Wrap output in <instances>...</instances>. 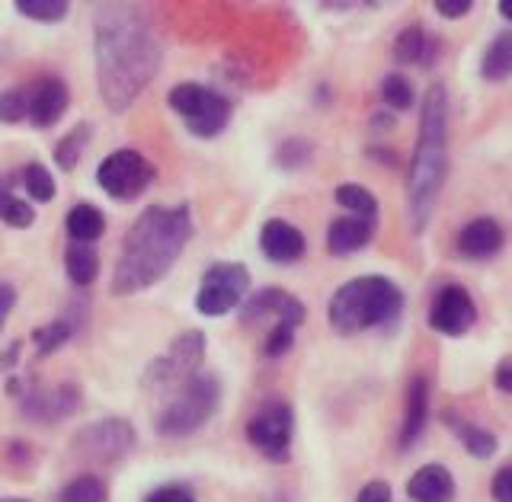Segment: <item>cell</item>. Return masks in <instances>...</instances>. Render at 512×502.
<instances>
[{
  "mask_svg": "<svg viewBox=\"0 0 512 502\" xmlns=\"http://www.w3.org/2000/svg\"><path fill=\"white\" fill-rule=\"evenodd\" d=\"M29 119V90L23 87H10L0 93V122L4 125H16Z\"/></svg>",
  "mask_w": 512,
  "mask_h": 502,
  "instance_id": "836d02e7",
  "label": "cell"
},
{
  "mask_svg": "<svg viewBox=\"0 0 512 502\" xmlns=\"http://www.w3.org/2000/svg\"><path fill=\"white\" fill-rule=\"evenodd\" d=\"M77 327L68 320V317H58L52 323H42V327L32 330V343H36V352L39 355H52L58 349H64L74 339Z\"/></svg>",
  "mask_w": 512,
  "mask_h": 502,
  "instance_id": "f1b7e54d",
  "label": "cell"
},
{
  "mask_svg": "<svg viewBox=\"0 0 512 502\" xmlns=\"http://www.w3.org/2000/svg\"><path fill=\"white\" fill-rule=\"evenodd\" d=\"M90 135H93V125L90 122H77L71 132L55 144V164L64 173H71L80 164V157H84L87 144H90Z\"/></svg>",
  "mask_w": 512,
  "mask_h": 502,
  "instance_id": "83f0119b",
  "label": "cell"
},
{
  "mask_svg": "<svg viewBox=\"0 0 512 502\" xmlns=\"http://www.w3.org/2000/svg\"><path fill=\"white\" fill-rule=\"evenodd\" d=\"M407 496L413 502H452L455 499V477L445 464H423L407 480Z\"/></svg>",
  "mask_w": 512,
  "mask_h": 502,
  "instance_id": "d6986e66",
  "label": "cell"
},
{
  "mask_svg": "<svg viewBox=\"0 0 512 502\" xmlns=\"http://www.w3.org/2000/svg\"><path fill=\"white\" fill-rule=\"evenodd\" d=\"M295 439V410L285 400H272L260 407L247 423V442L272 464H285L292 458Z\"/></svg>",
  "mask_w": 512,
  "mask_h": 502,
  "instance_id": "30bf717a",
  "label": "cell"
},
{
  "mask_svg": "<svg viewBox=\"0 0 512 502\" xmlns=\"http://www.w3.org/2000/svg\"><path fill=\"white\" fill-rule=\"evenodd\" d=\"M304 317H308L304 301H298L295 295H288L285 288H276V285L253 291V295H247V301L240 304V323H247V327H253V323H260V320H272V327H276V323L301 327Z\"/></svg>",
  "mask_w": 512,
  "mask_h": 502,
  "instance_id": "4fadbf2b",
  "label": "cell"
},
{
  "mask_svg": "<svg viewBox=\"0 0 512 502\" xmlns=\"http://www.w3.org/2000/svg\"><path fill=\"white\" fill-rule=\"evenodd\" d=\"M64 272L77 288L93 285L96 275H100V253L93 244H74L71 240L68 250H64Z\"/></svg>",
  "mask_w": 512,
  "mask_h": 502,
  "instance_id": "cb8c5ba5",
  "label": "cell"
},
{
  "mask_svg": "<svg viewBox=\"0 0 512 502\" xmlns=\"http://www.w3.org/2000/svg\"><path fill=\"white\" fill-rule=\"evenodd\" d=\"M372 125H375V128H391V119H384V116H375V119H372Z\"/></svg>",
  "mask_w": 512,
  "mask_h": 502,
  "instance_id": "bcb514c9",
  "label": "cell"
},
{
  "mask_svg": "<svg viewBox=\"0 0 512 502\" xmlns=\"http://www.w3.org/2000/svg\"><path fill=\"white\" fill-rule=\"evenodd\" d=\"M500 16L512 23V0H500Z\"/></svg>",
  "mask_w": 512,
  "mask_h": 502,
  "instance_id": "f6af8a7d",
  "label": "cell"
},
{
  "mask_svg": "<svg viewBox=\"0 0 512 502\" xmlns=\"http://www.w3.org/2000/svg\"><path fill=\"white\" fill-rule=\"evenodd\" d=\"M16 285H10V282H0V330H4V323H7V317H10V311L16 307Z\"/></svg>",
  "mask_w": 512,
  "mask_h": 502,
  "instance_id": "60d3db41",
  "label": "cell"
},
{
  "mask_svg": "<svg viewBox=\"0 0 512 502\" xmlns=\"http://www.w3.org/2000/svg\"><path fill=\"white\" fill-rule=\"evenodd\" d=\"M58 502H109V487L103 477L96 474H80L71 483H64Z\"/></svg>",
  "mask_w": 512,
  "mask_h": 502,
  "instance_id": "f546056e",
  "label": "cell"
},
{
  "mask_svg": "<svg viewBox=\"0 0 512 502\" xmlns=\"http://www.w3.org/2000/svg\"><path fill=\"white\" fill-rule=\"evenodd\" d=\"M480 77L487 84H503L512 77V29L500 32L480 55Z\"/></svg>",
  "mask_w": 512,
  "mask_h": 502,
  "instance_id": "603a6c76",
  "label": "cell"
},
{
  "mask_svg": "<svg viewBox=\"0 0 512 502\" xmlns=\"http://www.w3.org/2000/svg\"><path fill=\"white\" fill-rule=\"evenodd\" d=\"M0 502H29V499H20V496H4Z\"/></svg>",
  "mask_w": 512,
  "mask_h": 502,
  "instance_id": "7dc6e473",
  "label": "cell"
},
{
  "mask_svg": "<svg viewBox=\"0 0 512 502\" xmlns=\"http://www.w3.org/2000/svg\"><path fill=\"white\" fill-rule=\"evenodd\" d=\"M368 157H381L378 164L397 167V154H394V151H388V148H368Z\"/></svg>",
  "mask_w": 512,
  "mask_h": 502,
  "instance_id": "ee69618b",
  "label": "cell"
},
{
  "mask_svg": "<svg viewBox=\"0 0 512 502\" xmlns=\"http://www.w3.org/2000/svg\"><path fill=\"white\" fill-rule=\"evenodd\" d=\"M221 407V381L208 371H199L189 381L173 387V397L157 413V435L164 439H186L199 432Z\"/></svg>",
  "mask_w": 512,
  "mask_h": 502,
  "instance_id": "5b68a950",
  "label": "cell"
},
{
  "mask_svg": "<svg viewBox=\"0 0 512 502\" xmlns=\"http://www.w3.org/2000/svg\"><path fill=\"white\" fill-rule=\"evenodd\" d=\"M372 237H375V224L372 221L343 215V218L330 221V228H327V250L333 256H349V253H359L362 247L372 244Z\"/></svg>",
  "mask_w": 512,
  "mask_h": 502,
  "instance_id": "ffe728a7",
  "label": "cell"
},
{
  "mask_svg": "<svg viewBox=\"0 0 512 502\" xmlns=\"http://www.w3.org/2000/svg\"><path fill=\"white\" fill-rule=\"evenodd\" d=\"M432 7H436L439 16H445V20H461V16H468L474 0H432Z\"/></svg>",
  "mask_w": 512,
  "mask_h": 502,
  "instance_id": "ab89813d",
  "label": "cell"
},
{
  "mask_svg": "<svg viewBox=\"0 0 512 502\" xmlns=\"http://www.w3.org/2000/svg\"><path fill=\"white\" fill-rule=\"evenodd\" d=\"M442 423L452 429V435L464 445V451H468V455L477 458V461L493 458L496 448H500V442H496V435L490 429L477 426V423H471V419H464V416H458L452 410H442Z\"/></svg>",
  "mask_w": 512,
  "mask_h": 502,
  "instance_id": "44dd1931",
  "label": "cell"
},
{
  "mask_svg": "<svg viewBox=\"0 0 512 502\" xmlns=\"http://www.w3.org/2000/svg\"><path fill=\"white\" fill-rule=\"evenodd\" d=\"M13 176L16 173H4L0 176V221L7 224V228H16V231H26L36 224V212H32V205L26 199H20L13 192Z\"/></svg>",
  "mask_w": 512,
  "mask_h": 502,
  "instance_id": "d4e9b609",
  "label": "cell"
},
{
  "mask_svg": "<svg viewBox=\"0 0 512 502\" xmlns=\"http://www.w3.org/2000/svg\"><path fill=\"white\" fill-rule=\"evenodd\" d=\"M356 502H394V493L384 480H368L365 487L359 490Z\"/></svg>",
  "mask_w": 512,
  "mask_h": 502,
  "instance_id": "f35d334b",
  "label": "cell"
},
{
  "mask_svg": "<svg viewBox=\"0 0 512 502\" xmlns=\"http://www.w3.org/2000/svg\"><path fill=\"white\" fill-rule=\"evenodd\" d=\"M202 359H205V333L186 330L176 339H170V346L157 359H151V365L141 375V387H148V391H167L170 387L173 391L176 384L199 375Z\"/></svg>",
  "mask_w": 512,
  "mask_h": 502,
  "instance_id": "52a82bcc",
  "label": "cell"
},
{
  "mask_svg": "<svg viewBox=\"0 0 512 502\" xmlns=\"http://www.w3.org/2000/svg\"><path fill=\"white\" fill-rule=\"evenodd\" d=\"M16 13L36 23H61L71 13L68 0H16Z\"/></svg>",
  "mask_w": 512,
  "mask_h": 502,
  "instance_id": "1f68e13d",
  "label": "cell"
},
{
  "mask_svg": "<svg viewBox=\"0 0 512 502\" xmlns=\"http://www.w3.org/2000/svg\"><path fill=\"white\" fill-rule=\"evenodd\" d=\"M167 106L183 119L186 132L192 138H202V141H212L218 138L224 128H228L231 116H234V106L224 93L196 84V80H183L167 93Z\"/></svg>",
  "mask_w": 512,
  "mask_h": 502,
  "instance_id": "8992f818",
  "label": "cell"
},
{
  "mask_svg": "<svg viewBox=\"0 0 512 502\" xmlns=\"http://www.w3.org/2000/svg\"><path fill=\"white\" fill-rule=\"evenodd\" d=\"M250 295V269L244 263H215L208 266L199 291H196V311L202 317H224L237 311Z\"/></svg>",
  "mask_w": 512,
  "mask_h": 502,
  "instance_id": "9c48e42d",
  "label": "cell"
},
{
  "mask_svg": "<svg viewBox=\"0 0 512 502\" xmlns=\"http://www.w3.org/2000/svg\"><path fill=\"white\" fill-rule=\"evenodd\" d=\"M295 333H298V327H288V323H276V327L269 330L266 343H263V355H266V359H282V355L295 346Z\"/></svg>",
  "mask_w": 512,
  "mask_h": 502,
  "instance_id": "d590c367",
  "label": "cell"
},
{
  "mask_svg": "<svg viewBox=\"0 0 512 502\" xmlns=\"http://www.w3.org/2000/svg\"><path fill=\"white\" fill-rule=\"evenodd\" d=\"M71 106V90L61 77H42L29 90V122L32 128H52L64 119Z\"/></svg>",
  "mask_w": 512,
  "mask_h": 502,
  "instance_id": "9a60e30c",
  "label": "cell"
},
{
  "mask_svg": "<svg viewBox=\"0 0 512 502\" xmlns=\"http://www.w3.org/2000/svg\"><path fill=\"white\" fill-rule=\"evenodd\" d=\"M84 403L77 384H55V387H26L20 397L23 416L29 423H61L64 416H74Z\"/></svg>",
  "mask_w": 512,
  "mask_h": 502,
  "instance_id": "5bb4252c",
  "label": "cell"
},
{
  "mask_svg": "<svg viewBox=\"0 0 512 502\" xmlns=\"http://www.w3.org/2000/svg\"><path fill=\"white\" fill-rule=\"evenodd\" d=\"M311 154H314V148L304 138H285L279 148H276V167H282V170H298V167L308 164Z\"/></svg>",
  "mask_w": 512,
  "mask_h": 502,
  "instance_id": "e575fe53",
  "label": "cell"
},
{
  "mask_svg": "<svg viewBox=\"0 0 512 502\" xmlns=\"http://www.w3.org/2000/svg\"><path fill=\"white\" fill-rule=\"evenodd\" d=\"M429 55H432V39H429V32L420 23L400 29V36L394 39V61H400V64H426V68H429Z\"/></svg>",
  "mask_w": 512,
  "mask_h": 502,
  "instance_id": "484cf974",
  "label": "cell"
},
{
  "mask_svg": "<svg viewBox=\"0 0 512 502\" xmlns=\"http://www.w3.org/2000/svg\"><path fill=\"white\" fill-rule=\"evenodd\" d=\"M381 100L391 112H407L413 106V84L404 74H388L381 80Z\"/></svg>",
  "mask_w": 512,
  "mask_h": 502,
  "instance_id": "d6a6232c",
  "label": "cell"
},
{
  "mask_svg": "<svg viewBox=\"0 0 512 502\" xmlns=\"http://www.w3.org/2000/svg\"><path fill=\"white\" fill-rule=\"evenodd\" d=\"M496 387L512 397V359H503L500 365H496Z\"/></svg>",
  "mask_w": 512,
  "mask_h": 502,
  "instance_id": "b9f144b4",
  "label": "cell"
},
{
  "mask_svg": "<svg viewBox=\"0 0 512 502\" xmlns=\"http://www.w3.org/2000/svg\"><path fill=\"white\" fill-rule=\"evenodd\" d=\"M64 228H68L74 244H96L106 234V215L90 202H77L64 218Z\"/></svg>",
  "mask_w": 512,
  "mask_h": 502,
  "instance_id": "7402d4cb",
  "label": "cell"
},
{
  "mask_svg": "<svg viewBox=\"0 0 512 502\" xmlns=\"http://www.w3.org/2000/svg\"><path fill=\"white\" fill-rule=\"evenodd\" d=\"M474 323H477V304L471 298V291L464 285L439 288V295L432 298L429 307V327L448 339H461L464 333H471Z\"/></svg>",
  "mask_w": 512,
  "mask_h": 502,
  "instance_id": "7c38bea8",
  "label": "cell"
},
{
  "mask_svg": "<svg viewBox=\"0 0 512 502\" xmlns=\"http://www.w3.org/2000/svg\"><path fill=\"white\" fill-rule=\"evenodd\" d=\"M20 183H23V189H26V196L32 199V202H52L55 199V192H58V186H55V176L48 173V167H42V164H26L23 170H20Z\"/></svg>",
  "mask_w": 512,
  "mask_h": 502,
  "instance_id": "4dcf8cb0",
  "label": "cell"
},
{
  "mask_svg": "<svg viewBox=\"0 0 512 502\" xmlns=\"http://www.w3.org/2000/svg\"><path fill=\"white\" fill-rule=\"evenodd\" d=\"M336 205L346 208L352 218H362V221H378V199L359 183H340L336 186Z\"/></svg>",
  "mask_w": 512,
  "mask_h": 502,
  "instance_id": "4316f807",
  "label": "cell"
},
{
  "mask_svg": "<svg viewBox=\"0 0 512 502\" xmlns=\"http://www.w3.org/2000/svg\"><path fill=\"white\" fill-rule=\"evenodd\" d=\"M308 250V240H304L301 228H295L292 221L282 218H269L260 228V253L269 259V263L279 266H292Z\"/></svg>",
  "mask_w": 512,
  "mask_h": 502,
  "instance_id": "2e32d148",
  "label": "cell"
},
{
  "mask_svg": "<svg viewBox=\"0 0 512 502\" xmlns=\"http://www.w3.org/2000/svg\"><path fill=\"white\" fill-rule=\"evenodd\" d=\"M20 355H23V339H13V343L4 352H0V368L10 371L16 362H20Z\"/></svg>",
  "mask_w": 512,
  "mask_h": 502,
  "instance_id": "7bdbcfd3",
  "label": "cell"
},
{
  "mask_svg": "<svg viewBox=\"0 0 512 502\" xmlns=\"http://www.w3.org/2000/svg\"><path fill=\"white\" fill-rule=\"evenodd\" d=\"M135 442H138V435L128 419L106 416V419H96V423L84 426L74 435V455L84 461L112 464V461H122L128 451L135 448Z\"/></svg>",
  "mask_w": 512,
  "mask_h": 502,
  "instance_id": "8fae6325",
  "label": "cell"
},
{
  "mask_svg": "<svg viewBox=\"0 0 512 502\" xmlns=\"http://www.w3.org/2000/svg\"><path fill=\"white\" fill-rule=\"evenodd\" d=\"M404 311V291L388 275H359L333 291L327 320L340 336L388 327Z\"/></svg>",
  "mask_w": 512,
  "mask_h": 502,
  "instance_id": "277c9868",
  "label": "cell"
},
{
  "mask_svg": "<svg viewBox=\"0 0 512 502\" xmlns=\"http://www.w3.org/2000/svg\"><path fill=\"white\" fill-rule=\"evenodd\" d=\"M192 237L189 205H148L125 231L109 291L132 298L164 282Z\"/></svg>",
  "mask_w": 512,
  "mask_h": 502,
  "instance_id": "7a4b0ae2",
  "label": "cell"
},
{
  "mask_svg": "<svg viewBox=\"0 0 512 502\" xmlns=\"http://www.w3.org/2000/svg\"><path fill=\"white\" fill-rule=\"evenodd\" d=\"M429 423V381L423 375H413L407 381L404 394V423H400V448H413L420 442Z\"/></svg>",
  "mask_w": 512,
  "mask_h": 502,
  "instance_id": "ac0fdd59",
  "label": "cell"
},
{
  "mask_svg": "<svg viewBox=\"0 0 512 502\" xmlns=\"http://www.w3.org/2000/svg\"><path fill=\"white\" fill-rule=\"evenodd\" d=\"M0 55H4V45H0ZM0 61H4V58H0Z\"/></svg>",
  "mask_w": 512,
  "mask_h": 502,
  "instance_id": "c3c4849f",
  "label": "cell"
},
{
  "mask_svg": "<svg viewBox=\"0 0 512 502\" xmlns=\"http://www.w3.org/2000/svg\"><path fill=\"white\" fill-rule=\"evenodd\" d=\"M506 234L500 228V221L493 218H474L458 231V253L471 263H484V259H493L503 250Z\"/></svg>",
  "mask_w": 512,
  "mask_h": 502,
  "instance_id": "e0dca14e",
  "label": "cell"
},
{
  "mask_svg": "<svg viewBox=\"0 0 512 502\" xmlns=\"http://www.w3.org/2000/svg\"><path fill=\"white\" fill-rule=\"evenodd\" d=\"M164 48L135 4H100L93 10L96 84L109 112L132 109L160 71Z\"/></svg>",
  "mask_w": 512,
  "mask_h": 502,
  "instance_id": "6da1fadb",
  "label": "cell"
},
{
  "mask_svg": "<svg viewBox=\"0 0 512 502\" xmlns=\"http://www.w3.org/2000/svg\"><path fill=\"white\" fill-rule=\"evenodd\" d=\"M157 180V167L135 148L112 151L100 167H96V186L116 202H135L148 192Z\"/></svg>",
  "mask_w": 512,
  "mask_h": 502,
  "instance_id": "ba28073f",
  "label": "cell"
},
{
  "mask_svg": "<svg viewBox=\"0 0 512 502\" xmlns=\"http://www.w3.org/2000/svg\"><path fill=\"white\" fill-rule=\"evenodd\" d=\"M490 496H493V502H512V464L500 467V471L493 474Z\"/></svg>",
  "mask_w": 512,
  "mask_h": 502,
  "instance_id": "74e56055",
  "label": "cell"
},
{
  "mask_svg": "<svg viewBox=\"0 0 512 502\" xmlns=\"http://www.w3.org/2000/svg\"><path fill=\"white\" fill-rule=\"evenodd\" d=\"M448 176V93L442 84H432L423 96L420 135L407 167V221L416 234L436 212Z\"/></svg>",
  "mask_w": 512,
  "mask_h": 502,
  "instance_id": "3957f363",
  "label": "cell"
},
{
  "mask_svg": "<svg viewBox=\"0 0 512 502\" xmlns=\"http://www.w3.org/2000/svg\"><path fill=\"white\" fill-rule=\"evenodd\" d=\"M144 502H196V496H192L186 487H180V483H167V487L151 490L144 496Z\"/></svg>",
  "mask_w": 512,
  "mask_h": 502,
  "instance_id": "8d00e7d4",
  "label": "cell"
}]
</instances>
